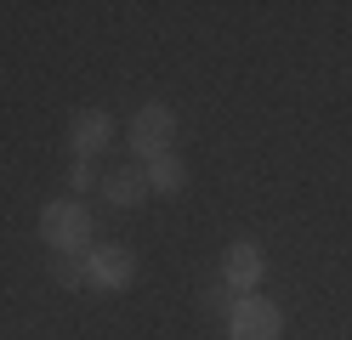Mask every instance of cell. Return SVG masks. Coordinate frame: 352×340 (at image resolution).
<instances>
[{
    "label": "cell",
    "mask_w": 352,
    "mask_h": 340,
    "mask_svg": "<svg viewBox=\"0 0 352 340\" xmlns=\"http://www.w3.org/2000/svg\"><path fill=\"white\" fill-rule=\"evenodd\" d=\"M40 238L52 244V256H85V238H91V210L74 199H57L40 210Z\"/></svg>",
    "instance_id": "cell-1"
},
{
    "label": "cell",
    "mask_w": 352,
    "mask_h": 340,
    "mask_svg": "<svg viewBox=\"0 0 352 340\" xmlns=\"http://www.w3.org/2000/svg\"><path fill=\"white\" fill-rule=\"evenodd\" d=\"M284 335V312L267 295H239L228 312V340H278Z\"/></svg>",
    "instance_id": "cell-2"
},
{
    "label": "cell",
    "mask_w": 352,
    "mask_h": 340,
    "mask_svg": "<svg viewBox=\"0 0 352 340\" xmlns=\"http://www.w3.org/2000/svg\"><path fill=\"white\" fill-rule=\"evenodd\" d=\"M170 142H176V113L165 102H148L131 113V153L137 159H160L170 153Z\"/></svg>",
    "instance_id": "cell-3"
},
{
    "label": "cell",
    "mask_w": 352,
    "mask_h": 340,
    "mask_svg": "<svg viewBox=\"0 0 352 340\" xmlns=\"http://www.w3.org/2000/svg\"><path fill=\"white\" fill-rule=\"evenodd\" d=\"M131 278H137V256L120 244H91L85 249V284L114 295V289H131Z\"/></svg>",
    "instance_id": "cell-4"
},
{
    "label": "cell",
    "mask_w": 352,
    "mask_h": 340,
    "mask_svg": "<svg viewBox=\"0 0 352 340\" xmlns=\"http://www.w3.org/2000/svg\"><path fill=\"white\" fill-rule=\"evenodd\" d=\"M267 278V256L256 244H233L222 256V289L228 295H256V284Z\"/></svg>",
    "instance_id": "cell-5"
},
{
    "label": "cell",
    "mask_w": 352,
    "mask_h": 340,
    "mask_svg": "<svg viewBox=\"0 0 352 340\" xmlns=\"http://www.w3.org/2000/svg\"><path fill=\"white\" fill-rule=\"evenodd\" d=\"M108 136H114V120H108L102 108H85V113H74V125H69V148H74V159H91Z\"/></svg>",
    "instance_id": "cell-6"
},
{
    "label": "cell",
    "mask_w": 352,
    "mask_h": 340,
    "mask_svg": "<svg viewBox=\"0 0 352 340\" xmlns=\"http://www.w3.org/2000/svg\"><path fill=\"white\" fill-rule=\"evenodd\" d=\"M148 170H114L108 176V204H120V210H137V204L148 199Z\"/></svg>",
    "instance_id": "cell-7"
},
{
    "label": "cell",
    "mask_w": 352,
    "mask_h": 340,
    "mask_svg": "<svg viewBox=\"0 0 352 340\" xmlns=\"http://www.w3.org/2000/svg\"><path fill=\"white\" fill-rule=\"evenodd\" d=\"M148 188H153V193H182V188H188V165H182L176 153L148 159Z\"/></svg>",
    "instance_id": "cell-8"
},
{
    "label": "cell",
    "mask_w": 352,
    "mask_h": 340,
    "mask_svg": "<svg viewBox=\"0 0 352 340\" xmlns=\"http://www.w3.org/2000/svg\"><path fill=\"white\" fill-rule=\"evenodd\" d=\"M52 278L63 289H85V256H52Z\"/></svg>",
    "instance_id": "cell-9"
},
{
    "label": "cell",
    "mask_w": 352,
    "mask_h": 340,
    "mask_svg": "<svg viewBox=\"0 0 352 340\" xmlns=\"http://www.w3.org/2000/svg\"><path fill=\"white\" fill-rule=\"evenodd\" d=\"M69 188H74V193H85V188H91V159H74V170H69Z\"/></svg>",
    "instance_id": "cell-10"
}]
</instances>
